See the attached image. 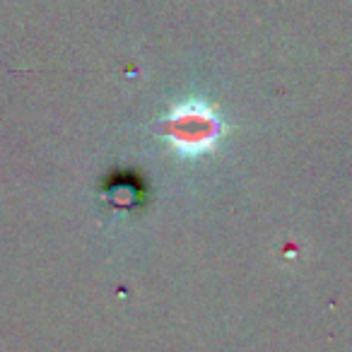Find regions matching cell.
<instances>
[{"label": "cell", "instance_id": "6da1fadb", "mask_svg": "<svg viewBox=\"0 0 352 352\" xmlns=\"http://www.w3.org/2000/svg\"><path fill=\"white\" fill-rule=\"evenodd\" d=\"M215 118L212 113H201L196 109V113H186V116L174 118V140L182 147H191V150H201L208 147L215 138Z\"/></svg>", "mask_w": 352, "mask_h": 352}]
</instances>
